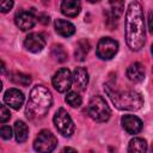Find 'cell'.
<instances>
[{
	"label": "cell",
	"instance_id": "6da1fadb",
	"mask_svg": "<svg viewBox=\"0 0 153 153\" xmlns=\"http://www.w3.org/2000/svg\"><path fill=\"white\" fill-rule=\"evenodd\" d=\"M124 35L127 45L131 50H140L146 41V24L142 6L137 1L129 4L126 20H124Z\"/></svg>",
	"mask_w": 153,
	"mask_h": 153
},
{
	"label": "cell",
	"instance_id": "7a4b0ae2",
	"mask_svg": "<svg viewBox=\"0 0 153 153\" xmlns=\"http://www.w3.org/2000/svg\"><path fill=\"white\" fill-rule=\"evenodd\" d=\"M51 104H53V96L50 91L42 85H36L30 91L25 114L27 118L32 121L43 118L49 111Z\"/></svg>",
	"mask_w": 153,
	"mask_h": 153
},
{
	"label": "cell",
	"instance_id": "3957f363",
	"mask_svg": "<svg viewBox=\"0 0 153 153\" xmlns=\"http://www.w3.org/2000/svg\"><path fill=\"white\" fill-rule=\"evenodd\" d=\"M105 91L111 102L120 110H139L143 105L142 96L134 90L120 91L111 85H105Z\"/></svg>",
	"mask_w": 153,
	"mask_h": 153
},
{
	"label": "cell",
	"instance_id": "277c9868",
	"mask_svg": "<svg viewBox=\"0 0 153 153\" xmlns=\"http://www.w3.org/2000/svg\"><path fill=\"white\" fill-rule=\"evenodd\" d=\"M87 111L90 117L96 122H106L111 115V110L108 103L100 96H93L91 98Z\"/></svg>",
	"mask_w": 153,
	"mask_h": 153
},
{
	"label": "cell",
	"instance_id": "5b68a950",
	"mask_svg": "<svg viewBox=\"0 0 153 153\" xmlns=\"http://www.w3.org/2000/svg\"><path fill=\"white\" fill-rule=\"evenodd\" d=\"M56 145H57L56 136L51 131L44 129L41 130L37 137L35 139L33 149L38 153H51L56 148Z\"/></svg>",
	"mask_w": 153,
	"mask_h": 153
},
{
	"label": "cell",
	"instance_id": "8992f818",
	"mask_svg": "<svg viewBox=\"0 0 153 153\" xmlns=\"http://www.w3.org/2000/svg\"><path fill=\"white\" fill-rule=\"evenodd\" d=\"M54 124H55L57 131L60 134H62L63 136L69 137L74 133V123H73L69 114L63 108H60L55 112V115H54Z\"/></svg>",
	"mask_w": 153,
	"mask_h": 153
},
{
	"label": "cell",
	"instance_id": "52a82bcc",
	"mask_svg": "<svg viewBox=\"0 0 153 153\" xmlns=\"http://www.w3.org/2000/svg\"><path fill=\"white\" fill-rule=\"evenodd\" d=\"M118 51V43L112 39L111 37H103L99 39L97 44V56L102 60H110L112 59L116 53Z\"/></svg>",
	"mask_w": 153,
	"mask_h": 153
},
{
	"label": "cell",
	"instance_id": "ba28073f",
	"mask_svg": "<svg viewBox=\"0 0 153 153\" xmlns=\"http://www.w3.org/2000/svg\"><path fill=\"white\" fill-rule=\"evenodd\" d=\"M53 86L57 92H67L72 86V73L68 68H60L53 76Z\"/></svg>",
	"mask_w": 153,
	"mask_h": 153
},
{
	"label": "cell",
	"instance_id": "9c48e42d",
	"mask_svg": "<svg viewBox=\"0 0 153 153\" xmlns=\"http://www.w3.org/2000/svg\"><path fill=\"white\" fill-rule=\"evenodd\" d=\"M45 45V37L43 33L32 32L29 33L24 41V48L31 53H39Z\"/></svg>",
	"mask_w": 153,
	"mask_h": 153
},
{
	"label": "cell",
	"instance_id": "30bf717a",
	"mask_svg": "<svg viewBox=\"0 0 153 153\" xmlns=\"http://www.w3.org/2000/svg\"><path fill=\"white\" fill-rule=\"evenodd\" d=\"M4 100H5L6 105H8L11 109L18 110L22 108V105L24 103V94L18 88H10L5 92Z\"/></svg>",
	"mask_w": 153,
	"mask_h": 153
},
{
	"label": "cell",
	"instance_id": "8fae6325",
	"mask_svg": "<svg viewBox=\"0 0 153 153\" xmlns=\"http://www.w3.org/2000/svg\"><path fill=\"white\" fill-rule=\"evenodd\" d=\"M14 23L22 31H27L35 26L36 17L29 11H20L19 13L16 14Z\"/></svg>",
	"mask_w": 153,
	"mask_h": 153
},
{
	"label": "cell",
	"instance_id": "7c38bea8",
	"mask_svg": "<svg viewBox=\"0 0 153 153\" xmlns=\"http://www.w3.org/2000/svg\"><path fill=\"white\" fill-rule=\"evenodd\" d=\"M122 127L128 134H137L142 129V121L135 115H124L121 118Z\"/></svg>",
	"mask_w": 153,
	"mask_h": 153
},
{
	"label": "cell",
	"instance_id": "4fadbf2b",
	"mask_svg": "<svg viewBox=\"0 0 153 153\" xmlns=\"http://www.w3.org/2000/svg\"><path fill=\"white\" fill-rule=\"evenodd\" d=\"M72 84L78 91H85L88 85V73L84 67H76L72 74Z\"/></svg>",
	"mask_w": 153,
	"mask_h": 153
},
{
	"label": "cell",
	"instance_id": "5bb4252c",
	"mask_svg": "<svg viewBox=\"0 0 153 153\" xmlns=\"http://www.w3.org/2000/svg\"><path fill=\"white\" fill-rule=\"evenodd\" d=\"M127 78L131 82H141L145 79V68L140 62L131 63L127 68Z\"/></svg>",
	"mask_w": 153,
	"mask_h": 153
},
{
	"label": "cell",
	"instance_id": "9a60e30c",
	"mask_svg": "<svg viewBox=\"0 0 153 153\" xmlns=\"http://www.w3.org/2000/svg\"><path fill=\"white\" fill-rule=\"evenodd\" d=\"M81 10V4L78 0H65L61 2V12L67 17H76Z\"/></svg>",
	"mask_w": 153,
	"mask_h": 153
},
{
	"label": "cell",
	"instance_id": "2e32d148",
	"mask_svg": "<svg viewBox=\"0 0 153 153\" xmlns=\"http://www.w3.org/2000/svg\"><path fill=\"white\" fill-rule=\"evenodd\" d=\"M55 30L59 35L63 37H71L75 32V26L65 19H56L55 20Z\"/></svg>",
	"mask_w": 153,
	"mask_h": 153
},
{
	"label": "cell",
	"instance_id": "e0dca14e",
	"mask_svg": "<svg viewBox=\"0 0 153 153\" xmlns=\"http://www.w3.org/2000/svg\"><path fill=\"white\" fill-rule=\"evenodd\" d=\"M13 134H14V137H16L17 142H19V143L25 142L26 139H27V134H29V128H27L26 123L23 122V121H17L14 123Z\"/></svg>",
	"mask_w": 153,
	"mask_h": 153
},
{
	"label": "cell",
	"instance_id": "ac0fdd59",
	"mask_svg": "<svg viewBox=\"0 0 153 153\" xmlns=\"http://www.w3.org/2000/svg\"><path fill=\"white\" fill-rule=\"evenodd\" d=\"M147 152V142L142 137H134L129 141L128 153H146Z\"/></svg>",
	"mask_w": 153,
	"mask_h": 153
},
{
	"label": "cell",
	"instance_id": "d6986e66",
	"mask_svg": "<svg viewBox=\"0 0 153 153\" xmlns=\"http://www.w3.org/2000/svg\"><path fill=\"white\" fill-rule=\"evenodd\" d=\"M90 48H91V45H90V43H88L87 39H80L78 42L76 47H75V51H74L75 59L79 60V61H84L85 57H86V55L90 51Z\"/></svg>",
	"mask_w": 153,
	"mask_h": 153
},
{
	"label": "cell",
	"instance_id": "ffe728a7",
	"mask_svg": "<svg viewBox=\"0 0 153 153\" xmlns=\"http://www.w3.org/2000/svg\"><path fill=\"white\" fill-rule=\"evenodd\" d=\"M11 80H12L16 85H22V86H29L30 82H31L30 75L24 74V73H19V72L13 73V74L11 75Z\"/></svg>",
	"mask_w": 153,
	"mask_h": 153
},
{
	"label": "cell",
	"instance_id": "44dd1931",
	"mask_svg": "<svg viewBox=\"0 0 153 153\" xmlns=\"http://www.w3.org/2000/svg\"><path fill=\"white\" fill-rule=\"evenodd\" d=\"M66 103L68 105H71L72 108H79L81 105V103H82V99L76 92L69 91L67 93V96H66Z\"/></svg>",
	"mask_w": 153,
	"mask_h": 153
},
{
	"label": "cell",
	"instance_id": "7402d4cb",
	"mask_svg": "<svg viewBox=\"0 0 153 153\" xmlns=\"http://www.w3.org/2000/svg\"><path fill=\"white\" fill-rule=\"evenodd\" d=\"M51 55L59 62H63V61L67 60V53L65 51V49H63L62 45H54L53 51H51Z\"/></svg>",
	"mask_w": 153,
	"mask_h": 153
},
{
	"label": "cell",
	"instance_id": "603a6c76",
	"mask_svg": "<svg viewBox=\"0 0 153 153\" xmlns=\"http://www.w3.org/2000/svg\"><path fill=\"white\" fill-rule=\"evenodd\" d=\"M13 133H12V128L10 126H2L0 128V137L4 140H10L12 137Z\"/></svg>",
	"mask_w": 153,
	"mask_h": 153
},
{
	"label": "cell",
	"instance_id": "cb8c5ba5",
	"mask_svg": "<svg viewBox=\"0 0 153 153\" xmlns=\"http://www.w3.org/2000/svg\"><path fill=\"white\" fill-rule=\"evenodd\" d=\"M10 117H11L10 110H8L5 105L0 104V123H5V122H7V121L10 120Z\"/></svg>",
	"mask_w": 153,
	"mask_h": 153
},
{
	"label": "cell",
	"instance_id": "d4e9b609",
	"mask_svg": "<svg viewBox=\"0 0 153 153\" xmlns=\"http://www.w3.org/2000/svg\"><path fill=\"white\" fill-rule=\"evenodd\" d=\"M13 7V1L12 0H0V12L6 13Z\"/></svg>",
	"mask_w": 153,
	"mask_h": 153
},
{
	"label": "cell",
	"instance_id": "484cf974",
	"mask_svg": "<svg viewBox=\"0 0 153 153\" xmlns=\"http://www.w3.org/2000/svg\"><path fill=\"white\" fill-rule=\"evenodd\" d=\"M38 20L42 23V24H48L49 23V17L47 14H39L38 16Z\"/></svg>",
	"mask_w": 153,
	"mask_h": 153
},
{
	"label": "cell",
	"instance_id": "4316f807",
	"mask_svg": "<svg viewBox=\"0 0 153 153\" xmlns=\"http://www.w3.org/2000/svg\"><path fill=\"white\" fill-rule=\"evenodd\" d=\"M60 153H78V152L72 147H65Z\"/></svg>",
	"mask_w": 153,
	"mask_h": 153
},
{
	"label": "cell",
	"instance_id": "83f0119b",
	"mask_svg": "<svg viewBox=\"0 0 153 153\" xmlns=\"http://www.w3.org/2000/svg\"><path fill=\"white\" fill-rule=\"evenodd\" d=\"M151 19H152V12H151V13H149V16H148V29H149V31H152V30H153V29H152Z\"/></svg>",
	"mask_w": 153,
	"mask_h": 153
},
{
	"label": "cell",
	"instance_id": "f1b7e54d",
	"mask_svg": "<svg viewBox=\"0 0 153 153\" xmlns=\"http://www.w3.org/2000/svg\"><path fill=\"white\" fill-rule=\"evenodd\" d=\"M5 73V65L2 61H0V74H4Z\"/></svg>",
	"mask_w": 153,
	"mask_h": 153
},
{
	"label": "cell",
	"instance_id": "f546056e",
	"mask_svg": "<svg viewBox=\"0 0 153 153\" xmlns=\"http://www.w3.org/2000/svg\"><path fill=\"white\" fill-rule=\"evenodd\" d=\"M1 90H2V82L0 81V91H1Z\"/></svg>",
	"mask_w": 153,
	"mask_h": 153
}]
</instances>
